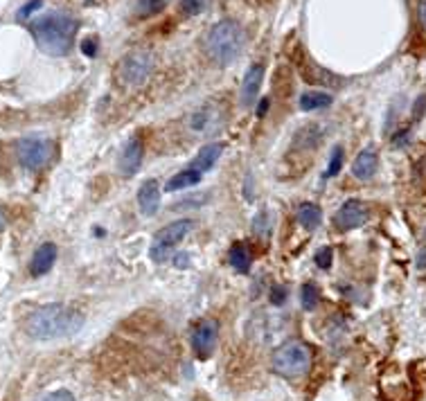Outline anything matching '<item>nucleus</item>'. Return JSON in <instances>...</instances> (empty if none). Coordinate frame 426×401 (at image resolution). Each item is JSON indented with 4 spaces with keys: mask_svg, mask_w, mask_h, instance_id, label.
I'll list each match as a JSON object with an SVG mask.
<instances>
[{
    "mask_svg": "<svg viewBox=\"0 0 426 401\" xmlns=\"http://www.w3.org/2000/svg\"><path fill=\"white\" fill-rule=\"evenodd\" d=\"M84 314L68 305H45L32 311L27 318V334L36 340H57L66 336H75L79 329L84 327Z\"/></svg>",
    "mask_w": 426,
    "mask_h": 401,
    "instance_id": "1",
    "label": "nucleus"
},
{
    "mask_svg": "<svg viewBox=\"0 0 426 401\" xmlns=\"http://www.w3.org/2000/svg\"><path fill=\"white\" fill-rule=\"evenodd\" d=\"M79 21L68 12H47L29 23L38 50L50 56H66L77 36Z\"/></svg>",
    "mask_w": 426,
    "mask_h": 401,
    "instance_id": "2",
    "label": "nucleus"
},
{
    "mask_svg": "<svg viewBox=\"0 0 426 401\" xmlns=\"http://www.w3.org/2000/svg\"><path fill=\"white\" fill-rule=\"evenodd\" d=\"M244 29L237 25L235 21H219L207 34V54L219 66H228L240 59L244 50Z\"/></svg>",
    "mask_w": 426,
    "mask_h": 401,
    "instance_id": "3",
    "label": "nucleus"
},
{
    "mask_svg": "<svg viewBox=\"0 0 426 401\" xmlns=\"http://www.w3.org/2000/svg\"><path fill=\"white\" fill-rule=\"evenodd\" d=\"M311 368V349L302 340H289L275 349L273 354V370L280 377L298 379L309 372Z\"/></svg>",
    "mask_w": 426,
    "mask_h": 401,
    "instance_id": "4",
    "label": "nucleus"
},
{
    "mask_svg": "<svg viewBox=\"0 0 426 401\" xmlns=\"http://www.w3.org/2000/svg\"><path fill=\"white\" fill-rule=\"evenodd\" d=\"M194 228V223L190 219H178L174 223H170V226H165L156 232V237H154V243H152V250H149V257L154 262H165L167 255L178 246V241H183L187 234L192 232Z\"/></svg>",
    "mask_w": 426,
    "mask_h": 401,
    "instance_id": "5",
    "label": "nucleus"
},
{
    "mask_svg": "<svg viewBox=\"0 0 426 401\" xmlns=\"http://www.w3.org/2000/svg\"><path fill=\"white\" fill-rule=\"evenodd\" d=\"M16 156H18V162H21L25 169L36 172L50 162L52 142L47 138H41V135H29V138L18 140Z\"/></svg>",
    "mask_w": 426,
    "mask_h": 401,
    "instance_id": "6",
    "label": "nucleus"
},
{
    "mask_svg": "<svg viewBox=\"0 0 426 401\" xmlns=\"http://www.w3.org/2000/svg\"><path fill=\"white\" fill-rule=\"evenodd\" d=\"M154 70V56L145 50H135L122 59L120 73L126 84H142Z\"/></svg>",
    "mask_w": 426,
    "mask_h": 401,
    "instance_id": "7",
    "label": "nucleus"
},
{
    "mask_svg": "<svg viewBox=\"0 0 426 401\" xmlns=\"http://www.w3.org/2000/svg\"><path fill=\"white\" fill-rule=\"evenodd\" d=\"M219 325L214 320H199L192 329V347L201 358H207L212 354L216 345V334H219Z\"/></svg>",
    "mask_w": 426,
    "mask_h": 401,
    "instance_id": "8",
    "label": "nucleus"
},
{
    "mask_svg": "<svg viewBox=\"0 0 426 401\" xmlns=\"http://www.w3.org/2000/svg\"><path fill=\"white\" fill-rule=\"evenodd\" d=\"M336 226H339L341 230H354V228H361L365 221H368V208L361 203V201H345L341 205V210L336 212Z\"/></svg>",
    "mask_w": 426,
    "mask_h": 401,
    "instance_id": "9",
    "label": "nucleus"
},
{
    "mask_svg": "<svg viewBox=\"0 0 426 401\" xmlns=\"http://www.w3.org/2000/svg\"><path fill=\"white\" fill-rule=\"evenodd\" d=\"M138 210L145 217H154L161 210V185H158V181L149 179L140 185V190H138Z\"/></svg>",
    "mask_w": 426,
    "mask_h": 401,
    "instance_id": "10",
    "label": "nucleus"
},
{
    "mask_svg": "<svg viewBox=\"0 0 426 401\" xmlns=\"http://www.w3.org/2000/svg\"><path fill=\"white\" fill-rule=\"evenodd\" d=\"M54 262H57V246L50 241L41 243V246H38L36 252L32 255V262H29V275H32V278L45 275V273L52 271Z\"/></svg>",
    "mask_w": 426,
    "mask_h": 401,
    "instance_id": "11",
    "label": "nucleus"
},
{
    "mask_svg": "<svg viewBox=\"0 0 426 401\" xmlns=\"http://www.w3.org/2000/svg\"><path fill=\"white\" fill-rule=\"evenodd\" d=\"M262 82H264V68H262L260 63L251 66L249 70H246L242 91H240V102H242V106H251V104L257 100V93H260Z\"/></svg>",
    "mask_w": 426,
    "mask_h": 401,
    "instance_id": "12",
    "label": "nucleus"
},
{
    "mask_svg": "<svg viewBox=\"0 0 426 401\" xmlns=\"http://www.w3.org/2000/svg\"><path fill=\"white\" fill-rule=\"evenodd\" d=\"M223 149H226V142H207L203 149L196 153V158L192 160L190 169L199 172V174H205L207 169H212L216 160L221 158Z\"/></svg>",
    "mask_w": 426,
    "mask_h": 401,
    "instance_id": "13",
    "label": "nucleus"
},
{
    "mask_svg": "<svg viewBox=\"0 0 426 401\" xmlns=\"http://www.w3.org/2000/svg\"><path fill=\"white\" fill-rule=\"evenodd\" d=\"M140 162H142V142L138 138H131L122 149L120 156V172L124 176H133L138 169H140Z\"/></svg>",
    "mask_w": 426,
    "mask_h": 401,
    "instance_id": "14",
    "label": "nucleus"
},
{
    "mask_svg": "<svg viewBox=\"0 0 426 401\" xmlns=\"http://www.w3.org/2000/svg\"><path fill=\"white\" fill-rule=\"evenodd\" d=\"M376 165H379V158H376V151L372 146H365V149L356 156V160L352 165V174L354 179L359 181H370L374 172H376Z\"/></svg>",
    "mask_w": 426,
    "mask_h": 401,
    "instance_id": "15",
    "label": "nucleus"
},
{
    "mask_svg": "<svg viewBox=\"0 0 426 401\" xmlns=\"http://www.w3.org/2000/svg\"><path fill=\"white\" fill-rule=\"evenodd\" d=\"M203 174L194 172V169H185V172H178L176 176H172L170 181L165 185V192H178V190H187V188H196L201 183Z\"/></svg>",
    "mask_w": 426,
    "mask_h": 401,
    "instance_id": "16",
    "label": "nucleus"
},
{
    "mask_svg": "<svg viewBox=\"0 0 426 401\" xmlns=\"http://www.w3.org/2000/svg\"><path fill=\"white\" fill-rule=\"evenodd\" d=\"M228 259H230V266L237 273H249L251 271L253 255H251V250L244 246V243H235V246L230 248V255H228Z\"/></svg>",
    "mask_w": 426,
    "mask_h": 401,
    "instance_id": "17",
    "label": "nucleus"
},
{
    "mask_svg": "<svg viewBox=\"0 0 426 401\" xmlns=\"http://www.w3.org/2000/svg\"><path fill=\"white\" fill-rule=\"evenodd\" d=\"M332 95L330 93H321V91H311V93H304L300 97V109L302 111H321V109H327V106H332Z\"/></svg>",
    "mask_w": 426,
    "mask_h": 401,
    "instance_id": "18",
    "label": "nucleus"
},
{
    "mask_svg": "<svg viewBox=\"0 0 426 401\" xmlns=\"http://www.w3.org/2000/svg\"><path fill=\"white\" fill-rule=\"evenodd\" d=\"M298 221L302 223L307 230H316V228L321 226V221H323V212H321L318 205L302 203L300 208H298Z\"/></svg>",
    "mask_w": 426,
    "mask_h": 401,
    "instance_id": "19",
    "label": "nucleus"
},
{
    "mask_svg": "<svg viewBox=\"0 0 426 401\" xmlns=\"http://www.w3.org/2000/svg\"><path fill=\"white\" fill-rule=\"evenodd\" d=\"M318 302H321V291H318V287L311 285V282L302 285V289H300V305H302V309L314 311L316 307H318Z\"/></svg>",
    "mask_w": 426,
    "mask_h": 401,
    "instance_id": "20",
    "label": "nucleus"
},
{
    "mask_svg": "<svg viewBox=\"0 0 426 401\" xmlns=\"http://www.w3.org/2000/svg\"><path fill=\"white\" fill-rule=\"evenodd\" d=\"M165 3L167 0H133V14L140 18L154 16L165 7Z\"/></svg>",
    "mask_w": 426,
    "mask_h": 401,
    "instance_id": "21",
    "label": "nucleus"
},
{
    "mask_svg": "<svg viewBox=\"0 0 426 401\" xmlns=\"http://www.w3.org/2000/svg\"><path fill=\"white\" fill-rule=\"evenodd\" d=\"M212 117H214V113H210V111H196V113H192V117H190V129L194 131V133H205L207 129H210L212 126Z\"/></svg>",
    "mask_w": 426,
    "mask_h": 401,
    "instance_id": "22",
    "label": "nucleus"
},
{
    "mask_svg": "<svg viewBox=\"0 0 426 401\" xmlns=\"http://www.w3.org/2000/svg\"><path fill=\"white\" fill-rule=\"evenodd\" d=\"M253 232L257 234V237H269L271 232V217L266 212H260L257 217L253 219Z\"/></svg>",
    "mask_w": 426,
    "mask_h": 401,
    "instance_id": "23",
    "label": "nucleus"
},
{
    "mask_svg": "<svg viewBox=\"0 0 426 401\" xmlns=\"http://www.w3.org/2000/svg\"><path fill=\"white\" fill-rule=\"evenodd\" d=\"M341 167H343V146H334L330 165H327V172H325V179H334V176L341 172Z\"/></svg>",
    "mask_w": 426,
    "mask_h": 401,
    "instance_id": "24",
    "label": "nucleus"
},
{
    "mask_svg": "<svg viewBox=\"0 0 426 401\" xmlns=\"http://www.w3.org/2000/svg\"><path fill=\"white\" fill-rule=\"evenodd\" d=\"M207 5H210V0H181V9H183V14L187 16H199L203 14Z\"/></svg>",
    "mask_w": 426,
    "mask_h": 401,
    "instance_id": "25",
    "label": "nucleus"
},
{
    "mask_svg": "<svg viewBox=\"0 0 426 401\" xmlns=\"http://www.w3.org/2000/svg\"><path fill=\"white\" fill-rule=\"evenodd\" d=\"M36 401H75V395L71 393V390H54V393L38 397Z\"/></svg>",
    "mask_w": 426,
    "mask_h": 401,
    "instance_id": "26",
    "label": "nucleus"
},
{
    "mask_svg": "<svg viewBox=\"0 0 426 401\" xmlns=\"http://www.w3.org/2000/svg\"><path fill=\"white\" fill-rule=\"evenodd\" d=\"M41 5H43V0H29V3L23 5V9H18L16 18H18V21H25L29 14H34L36 9H41Z\"/></svg>",
    "mask_w": 426,
    "mask_h": 401,
    "instance_id": "27",
    "label": "nucleus"
},
{
    "mask_svg": "<svg viewBox=\"0 0 426 401\" xmlns=\"http://www.w3.org/2000/svg\"><path fill=\"white\" fill-rule=\"evenodd\" d=\"M271 302H273L275 307H282L284 302H286V287L273 285V287H271Z\"/></svg>",
    "mask_w": 426,
    "mask_h": 401,
    "instance_id": "28",
    "label": "nucleus"
},
{
    "mask_svg": "<svg viewBox=\"0 0 426 401\" xmlns=\"http://www.w3.org/2000/svg\"><path fill=\"white\" fill-rule=\"evenodd\" d=\"M332 248H327V246H323L318 252H316V264H318L321 268H330L332 266Z\"/></svg>",
    "mask_w": 426,
    "mask_h": 401,
    "instance_id": "29",
    "label": "nucleus"
},
{
    "mask_svg": "<svg viewBox=\"0 0 426 401\" xmlns=\"http://www.w3.org/2000/svg\"><path fill=\"white\" fill-rule=\"evenodd\" d=\"M205 201V194H201V197H190V199H183V201H178L174 203V208H199V203Z\"/></svg>",
    "mask_w": 426,
    "mask_h": 401,
    "instance_id": "30",
    "label": "nucleus"
},
{
    "mask_svg": "<svg viewBox=\"0 0 426 401\" xmlns=\"http://www.w3.org/2000/svg\"><path fill=\"white\" fill-rule=\"evenodd\" d=\"M82 52L86 56H95L97 54V43L93 41V38H86V41L82 43Z\"/></svg>",
    "mask_w": 426,
    "mask_h": 401,
    "instance_id": "31",
    "label": "nucleus"
},
{
    "mask_svg": "<svg viewBox=\"0 0 426 401\" xmlns=\"http://www.w3.org/2000/svg\"><path fill=\"white\" fill-rule=\"evenodd\" d=\"M418 21L422 25V29H426V0H420L418 3Z\"/></svg>",
    "mask_w": 426,
    "mask_h": 401,
    "instance_id": "32",
    "label": "nucleus"
},
{
    "mask_svg": "<svg viewBox=\"0 0 426 401\" xmlns=\"http://www.w3.org/2000/svg\"><path fill=\"white\" fill-rule=\"evenodd\" d=\"M269 106H271V100H269V97H262L260 104H257V117H264L266 111H269Z\"/></svg>",
    "mask_w": 426,
    "mask_h": 401,
    "instance_id": "33",
    "label": "nucleus"
},
{
    "mask_svg": "<svg viewBox=\"0 0 426 401\" xmlns=\"http://www.w3.org/2000/svg\"><path fill=\"white\" fill-rule=\"evenodd\" d=\"M424 106H426V97H422V100H418V104H415V117H422Z\"/></svg>",
    "mask_w": 426,
    "mask_h": 401,
    "instance_id": "34",
    "label": "nucleus"
},
{
    "mask_svg": "<svg viewBox=\"0 0 426 401\" xmlns=\"http://www.w3.org/2000/svg\"><path fill=\"white\" fill-rule=\"evenodd\" d=\"M418 266H420V268H424V266H426V250H422V252H420V257H418Z\"/></svg>",
    "mask_w": 426,
    "mask_h": 401,
    "instance_id": "35",
    "label": "nucleus"
},
{
    "mask_svg": "<svg viewBox=\"0 0 426 401\" xmlns=\"http://www.w3.org/2000/svg\"><path fill=\"white\" fill-rule=\"evenodd\" d=\"M3 226H5V214H3V210H0V230H3Z\"/></svg>",
    "mask_w": 426,
    "mask_h": 401,
    "instance_id": "36",
    "label": "nucleus"
}]
</instances>
